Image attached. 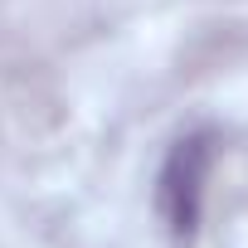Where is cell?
Masks as SVG:
<instances>
[{
    "instance_id": "6da1fadb",
    "label": "cell",
    "mask_w": 248,
    "mask_h": 248,
    "mask_svg": "<svg viewBox=\"0 0 248 248\" xmlns=\"http://www.w3.org/2000/svg\"><path fill=\"white\" fill-rule=\"evenodd\" d=\"M214 166V137L209 132H190L185 141H175L166 170H161V214L170 224L175 238H190L200 224V204H204V175Z\"/></svg>"
}]
</instances>
